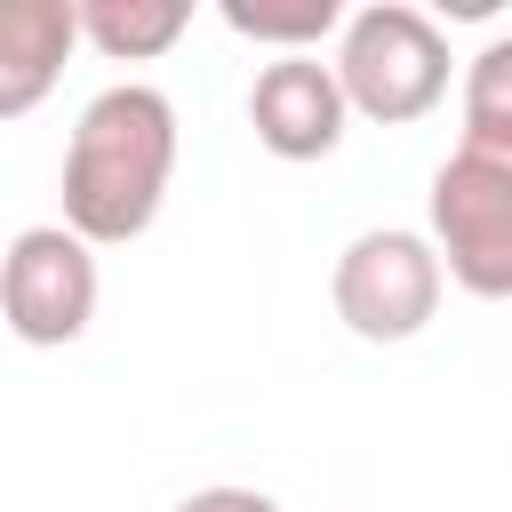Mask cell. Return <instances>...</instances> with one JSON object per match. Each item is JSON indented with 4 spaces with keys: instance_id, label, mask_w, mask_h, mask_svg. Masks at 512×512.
Returning <instances> with one entry per match:
<instances>
[{
    "instance_id": "1",
    "label": "cell",
    "mask_w": 512,
    "mask_h": 512,
    "mask_svg": "<svg viewBox=\"0 0 512 512\" xmlns=\"http://www.w3.org/2000/svg\"><path fill=\"white\" fill-rule=\"evenodd\" d=\"M176 176V104L152 80H112L80 104L64 144V224L88 248H128L152 232Z\"/></svg>"
},
{
    "instance_id": "2",
    "label": "cell",
    "mask_w": 512,
    "mask_h": 512,
    "mask_svg": "<svg viewBox=\"0 0 512 512\" xmlns=\"http://www.w3.org/2000/svg\"><path fill=\"white\" fill-rule=\"evenodd\" d=\"M328 64H336L352 112L376 120V128L424 120V112L448 96V72H456L448 32H440L424 8H408V0H368V8H352V24L336 32V56H328Z\"/></svg>"
},
{
    "instance_id": "3",
    "label": "cell",
    "mask_w": 512,
    "mask_h": 512,
    "mask_svg": "<svg viewBox=\"0 0 512 512\" xmlns=\"http://www.w3.org/2000/svg\"><path fill=\"white\" fill-rule=\"evenodd\" d=\"M440 288H448V264L432 248V232H408V224H376V232H352L336 272H328V304L336 320L360 336V344H408L432 328L440 312Z\"/></svg>"
},
{
    "instance_id": "4",
    "label": "cell",
    "mask_w": 512,
    "mask_h": 512,
    "mask_svg": "<svg viewBox=\"0 0 512 512\" xmlns=\"http://www.w3.org/2000/svg\"><path fill=\"white\" fill-rule=\"evenodd\" d=\"M0 312L8 336L32 352L80 344L96 320V248L72 224H24L0 256Z\"/></svg>"
},
{
    "instance_id": "5",
    "label": "cell",
    "mask_w": 512,
    "mask_h": 512,
    "mask_svg": "<svg viewBox=\"0 0 512 512\" xmlns=\"http://www.w3.org/2000/svg\"><path fill=\"white\" fill-rule=\"evenodd\" d=\"M424 216H432V248L448 280L480 304H504L512 296V176L472 152H448L432 168Z\"/></svg>"
},
{
    "instance_id": "6",
    "label": "cell",
    "mask_w": 512,
    "mask_h": 512,
    "mask_svg": "<svg viewBox=\"0 0 512 512\" xmlns=\"http://www.w3.org/2000/svg\"><path fill=\"white\" fill-rule=\"evenodd\" d=\"M344 120H352V96L320 56H272L248 80V128L272 160H328L344 144Z\"/></svg>"
},
{
    "instance_id": "7",
    "label": "cell",
    "mask_w": 512,
    "mask_h": 512,
    "mask_svg": "<svg viewBox=\"0 0 512 512\" xmlns=\"http://www.w3.org/2000/svg\"><path fill=\"white\" fill-rule=\"evenodd\" d=\"M80 40H88L80 32V0H8L0 8V120H24L56 88L64 56Z\"/></svg>"
},
{
    "instance_id": "8",
    "label": "cell",
    "mask_w": 512,
    "mask_h": 512,
    "mask_svg": "<svg viewBox=\"0 0 512 512\" xmlns=\"http://www.w3.org/2000/svg\"><path fill=\"white\" fill-rule=\"evenodd\" d=\"M184 24H192L184 0H80V32H88V48L112 56V64H152V56H168V48L184 40Z\"/></svg>"
},
{
    "instance_id": "9",
    "label": "cell",
    "mask_w": 512,
    "mask_h": 512,
    "mask_svg": "<svg viewBox=\"0 0 512 512\" xmlns=\"http://www.w3.org/2000/svg\"><path fill=\"white\" fill-rule=\"evenodd\" d=\"M472 160L512 176V32H496L472 64H464V144Z\"/></svg>"
},
{
    "instance_id": "10",
    "label": "cell",
    "mask_w": 512,
    "mask_h": 512,
    "mask_svg": "<svg viewBox=\"0 0 512 512\" xmlns=\"http://www.w3.org/2000/svg\"><path fill=\"white\" fill-rule=\"evenodd\" d=\"M216 16H224L240 40L280 48V56H312L328 32H344V24H352L336 0H224Z\"/></svg>"
},
{
    "instance_id": "11",
    "label": "cell",
    "mask_w": 512,
    "mask_h": 512,
    "mask_svg": "<svg viewBox=\"0 0 512 512\" xmlns=\"http://www.w3.org/2000/svg\"><path fill=\"white\" fill-rule=\"evenodd\" d=\"M176 512H280L264 488H232V480H216V488H192Z\"/></svg>"
}]
</instances>
